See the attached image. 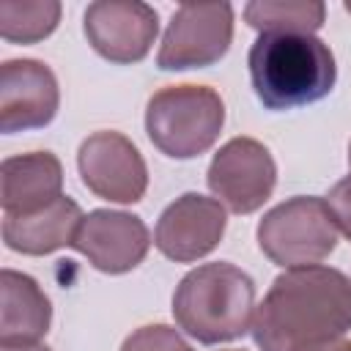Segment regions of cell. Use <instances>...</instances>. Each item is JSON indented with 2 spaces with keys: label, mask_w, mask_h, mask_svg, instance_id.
<instances>
[{
  "label": "cell",
  "mask_w": 351,
  "mask_h": 351,
  "mask_svg": "<svg viewBox=\"0 0 351 351\" xmlns=\"http://www.w3.org/2000/svg\"><path fill=\"white\" fill-rule=\"evenodd\" d=\"M337 225L324 197L296 195L269 208L255 230L258 250L280 269L318 266L337 247Z\"/></svg>",
  "instance_id": "5b68a950"
},
{
  "label": "cell",
  "mask_w": 351,
  "mask_h": 351,
  "mask_svg": "<svg viewBox=\"0 0 351 351\" xmlns=\"http://www.w3.org/2000/svg\"><path fill=\"white\" fill-rule=\"evenodd\" d=\"M348 167H351V143H348Z\"/></svg>",
  "instance_id": "7402d4cb"
},
{
  "label": "cell",
  "mask_w": 351,
  "mask_h": 351,
  "mask_svg": "<svg viewBox=\"0 0 351 351\" xmlns=\"http://www.w3.org/2000/svg\"><path fill=\"white\" fill-rule=\"evenodd\" d=\"M324 200H326V206H329V211H332V217H335L337 230L351 241V173L343 176V178L329 189V195H326Z\"/></svg>",
  "instance_id": "d6986e66"
},
{
  "label": "cell",
  "mask_w": 351,
  "mask_h": 351,
  "mask_svg": "<svg viewBox=\"0 0 351 351\" xmlns=\"http://www.w3.org/2000/svg\"><path fill=\"white\" fill-rule=\"evenodd\" d=\"M82 33L99 58L132 66L151 52L159 36V14L143 0H96L82 14Z\"/></svg>",
  "instance_id": "9c48e42d"
},
{
  "label": "cell",
  "mask_w": 351,
  "mask_h": 351,
  "mask_svg": "<svg viewBox=\"0 0 351 351\" xmlns=\"http://www.w3.org/2000/svg\"><path fill=\"white\" fill-rule=\"evenodd\" d=\"M206 184L230 214H252L277 186V162L261 140L233 137L211 156Z\"/></svg>",
  "instance_id": "52a82bcc"
},
{
  "label": "cell",
  "mask_w": 351,
  "mask_h": 351,
  "mask_svg": "<svg viewBox=\"0 0 351 351\" xmlns=\"http://www.w3.org/2000/svg\"><path fill=\"white\" fill-rule=\"evenodd\" d=\"M233 41V5L230 3H184L173 11L156 66L162 71L208 69L219 63Z\"/></svg>",
  "instance_id": "8992f818"
},
{
  "label": "cell",
  "mask_w": 351,
  "mask_h": 351,
  "mask_svg": "<svg viewBox=\"0 0 351 351\" xmlns=\"http://www.w3.org/2000/svg\"><path fill=\"white\" fill-rule=\"evenodd\" d=\"M225 126V101L208 85H165L145 104V134L167 159H195L214 148Z\"/></svg>",
  "instance_id": "277c9868"
},
{
  "label": "cell",
  "mask_w": 351,
  "mask_h": 351,
  "mask_svg": "<svg viewBox=\"0 0 351 351\" xmlns=\"http://www.w3.org/2000/svg\"><path fill=\"white\" fill-rule=\"evenodd\" d=\"M82 217L80 203L66 195L33 214H3V244L11 252L33 258L58 252L71 247Z\"/></svg>",
  "instance_id": "5bb4252c"
},
{
  "label": "cell",
  "mask_w": 351,
  "mask_h": 351,
  "mask_svg": "<svg viewBox=\"0 0 351 351\" xmlns=\"http://www.w3.org/2000/svg\"><path fill=\"white\" fill-rule=\"evenodd\" d=\"M60 88L55 71L36 58H11L0 66V132L44 129L55 121Z\"/></svg>",
  "instance_id": "7c38bea8"
},
{
  "label": "cell",
  "mask_w": 351,
  "mask_h": 351,
  "mask_svg": "<svg viewBox=\"0 0 351 351\" xmlns=\"http://www.w3.org/2000/svg\"><path fill=\"white\" fill-rule=\"evenodd\" d=\"M351 329V280L335 266L282 269L255 307L261 351H321Z\"/></svg>",
  "instance_id": "6da1fadb"
},
{
  "label": "cell",
  "mask_w": 351,
  "mask_h": 351,
  "mask_svg": "<svg viewBox=\"0 0 351 351\" xmlns=\"http://www.w3.org/2000/svg\"><path fill=\"white\" fill-rule=\"evenodd\" d=\"M228 228V208L208 195L184 192L156 219L154 247L173 263H195L211 255Z\"/></svg>",
  "instance_id": "30bf717a"
},
{
  "label": "cell",
  "mask_w": 351,
  "mask_h": 351,
  "mask_svg": "<svg viewBox=\"0 0 351 351\" xmlns=\"http://www.w3.org/2000/svg\"><path fill=\"white\" fill-rule=\"evenodd\" d=\"M244 22L261 33H307L315 36L326 22V5L321 0H250L244 5Z\"/></svg>",
  "instance_id": "2e32d148"
},
{
  "label": "cell",
  "mask_w": 351,
  "mask_h": 351,
  "mask_svg": "<svg viewBox=\"0 0 351 351\" xmlns=\"http://www.w3.org/2000/svg\"><path fill=\"white\" fill-rule=\"evenodd\" d=\"M0 351H52L44 343H25V346H0Z\"/></svg>",
  "instance_id": "ffe728a7"
},
{
  "label": "cell",
  "mask_w": 351,
  "mask_h": 351,
  "mask_svg": "<svg viewBox=\"0 0 351 351\" xmlns=\"http://www.w3.org/2000/svg\"><path fill=\"white\" fill-rule=\"evenodd\" d=\"M60 14L58 0H3L0 36L8 44H38L55 33Z\"/></svg>",
  "instance_id": "e0dca14e"
},
{
  "label": "cell",
  "mask_w": 351,
  "mask_h": 351,
  "mask_svg": "<svg viewBox=\"0 0 351 351\" xmlns=\"http://www.w3.org/2000/svg\"><path fill=\"white\" fill-rule=\"evenodd\" d=\"M121 351H195L184 335L170 324H145L137 326L121 343Z\"/></svg>",
  "instance_id": "ac0fdd59"
},
{
  "label": "cell",
  "mask_w": 351,
  "mask_h": 351,
  "mask_svg": "<svg viewBox=\"0 0 351 351\" xmlns=\"http://www.w3.org/2000/svg\"><path fill=\"white\" fill-rule=\"evenodd\" d=\"M247 69L258 101L271 112L315 104L337 82L329 44L307 33H261L247 52Z\"/></svg>",
  "instance_id": "7a4b0ae2"
},
{
  "label": "cell",
  "mask_w": 351,
  "mask_h": 351,
  "mask_svg": "<svg viewBox=\"0 0 351 351\" xmlns=\"http://www.w3.org/2000/svg\"><path fill=\"white\" fill-rule=\"evenodd\" d=\"M321 351H351V340H348V337H343V340H337V343L324 346Z\"/></svg>",
  "instance_id": "44dd1931"
},
{
  "label": "cell",
  "mask_w": 351,
  "mask_h": 351,
  "mask_svg": "<svg viewBox=\"0 0 351 351\" xmlns=\"http://www.w3.org/2000/svg\"><path fill=\"white\" fill-rule=\"evenodd\" d=\"M52 324V302L25 271H0V346L41 343Z\"/></svg>",
  "instance_id": "9a60e30c"
},
{
  "label": "cell",
  "mask_w": 351,
  "mask_h": 351,
  "mask_svg": "<svg viewBox=\"0 0 351 351\" xmlns=\"http://www.w3.org/2000/svg\"><path fill=\"white\" fill-rule=\"evenodd\" d=\"M225 351H244V348H225Z\"/></svg>",
  "instance_id": "603a6c76"
},
{
  "label": "cell",
  "mask_w": 351,
  "mask_h": 351,
  "mask_svg": "<svg viewBox=\"0 0 351 351\" xmlns=\"http://www.w3.org/2000/svg\"><path fill=\"white\" fill-rule=\"evenodd\" d=\"M255 282L230 261L200 263L173 291L176 326L203 346L244 337L255 318Z\"/></svg>",
  "instance_id": "3957f363"
},
{
  "label": "cell",
  "mask_w": 351,
  "mask_h": 351,
  "mask_svg": "<svg viewBox=\"0 0 351 351\" xmlns=\"http://www.w3.org/2000/svg\"><path fill=\"white\" fill-rule=\"evenodd\" d=\"M63 195V165L52 151L5 156L0 165L3 214H33Z\"/></svg>",
  "instance_id": "4fadbf2b"
},
{
  "label": "cell",
  "mask_w": 351,
  "mask_h": 351,
  "mask_svg": "<svg viewBox=\"0 0 351 351\" xmlns=\"http://www.w3.org/2000/svg\"><path fill=\"white\" fill-rule=\"evenodd\" d=\"M151 244L148 225L137 214L93 208L82 217L71 250L101 274H126L145 261Z\"/></svg>",
  "instance_id": "8fae6325"
},
{
  "label": "cell",
  "mask_w": 351,
  "mask_h": 351,
  "mask_svg": "<svg viewBox=\"0 0 351 351\" xmlns=\"http://www.w3.org/2000/svg\"><path fill=\"white\" fill-rule=\"evenodd\" d=\"M77 170L88 192L110 203H137L148 189V167L140 148L115 129L88 134L77 148Z\"/></svg>",
  "instance_id": "ba28073f"
}]
</instances>
